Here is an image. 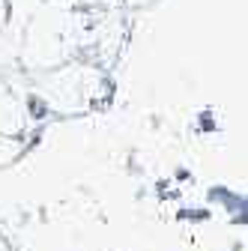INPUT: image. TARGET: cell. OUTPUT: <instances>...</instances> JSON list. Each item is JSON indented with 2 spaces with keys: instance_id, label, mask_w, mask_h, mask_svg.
Masks as SVG:
<instances>
[{
  "instance_id": "6da1fadb",
  "label": "cell",
  "mask_w": 248,
  "mask_h": 251,
  "mask_svg": "<svg viewBox=\"0 0 248 251\" xmlns=\"http://www.w3.org/2000/svg\"><path fill=\"white\" fill-rule=\"evenodd\" d=\"M33 126V93H27L0 72V135H30Z\"/></svg>"
},
{
  "instance_id": "7a4b0ae2",
  "label": "cell",
  "mask_w": 248,
  "mask_h": 251,
  "mask_svg": "<svg viewBox=\"0 0 248 251\" xmlns=\"http://www.w3.org/2000/svg\"><path fill=\"white\" fill-rule=\"evenodd\" d=\"M27 152V138L24 135H0V168L15 165Z\"/></svg>"
},
{
  "instance_id": "3957f363",
  "label": "cell",
  "mask_w": 248,
  "mask_h": 251,
  "mask_svg": "<svg viewBox=\"0 0 248 251\" xmlns=\"http://www.w3.org/2000/svg\"><path fill=\"white\" fill-rule=\"evenodd\" d=\"M12 21H15V15H12V0H0V36L12 30Z\"/></svg>"
}]
</instances>
